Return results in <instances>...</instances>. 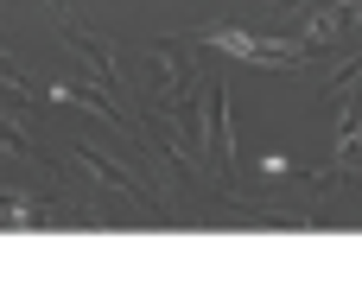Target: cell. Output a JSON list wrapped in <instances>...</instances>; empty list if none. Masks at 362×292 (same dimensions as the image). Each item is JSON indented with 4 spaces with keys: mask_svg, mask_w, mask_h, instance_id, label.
<instances>
[{
    "mask_svg": "<svg viewBox=\"0 0 362 292\" xmlns=\"http://www.w3.org/2000/svg\"><path fill=\"white\" fill-rule=\"evenodd\" d=\"M210 45H223V51H235V57H255V64H286V57H299V45L248 38V32H210Z\"/></svg>",
    "mask_w": 362,
    "mask_h": 292,
    "instance_id": "obj_1",
    "label": "cell"
}]
</instances>
